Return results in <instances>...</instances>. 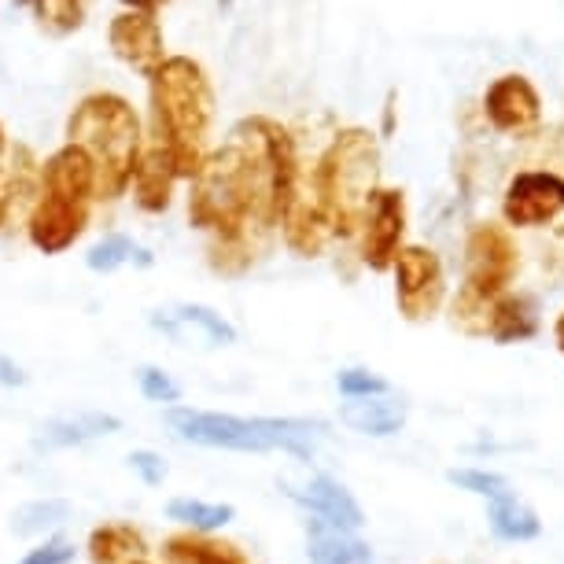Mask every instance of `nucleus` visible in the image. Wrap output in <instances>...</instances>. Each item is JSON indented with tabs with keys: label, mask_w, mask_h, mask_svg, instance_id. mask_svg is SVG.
Returning <instances> with one entry per match:
<instances>
[{
	"label": "nucleus",
	"mask_w": 564,
	"mask_h": 564,
	"mask_svg": "<svg viewBox=\"0 0 564 564\" xmlns=\"http://www.w3.org/2000/svg\"><path fill=\"white\" fill-rule=\"evenodd\" d=\"M295 137L270 115L240 119L221 148L207 152L188 193V221L210 237V270L243 276L262 259L295 196Z\"/></svg>",
	"instance_id": "obj_1"
},
{
	"label": "nucleus",
	"mask_w": 564,
	"mask_h": 564,
	"mask_svg": "<svg viewBox=\"0 0 564 564\" xmlns=\"http://www.w3.org/2000/svg\"><path fill=\"white\" fill-rule=\"evenodd\" d=\"M148 144L159 148L177 181H193L207 159L210 126H215V85L199 59L166 56L148 78Z\"/></svg>",
	"instance_id": "obj_2"
},
{
	"label": "nucleus",
	"mask_w": 564,
	"mask_h": 564,
	"mask_svg": "<svg viewBox=\"0 0 564 564\" xmlns=\"http://www.w3.org/2000/svg\"><path fill=\"white\" fill-rule=\"evenodd\" d=\"M377 177H380L377 137L369 130H358V126L336 133L333 144L325 148L322 159L311 170L300 166V188L322 210L333 240L358 237L369 196L380 188Z\"/></svg>",
	"instance_id": "obj_3"
},
{
	"label": "nucleus",
	"mask_w": 564,
	"mask_h": 564,
	"mask_svg": "<svg viewBox=\"0 0 564 564\" xmlns=\"http://www.w3.org/2000/svg\"><path fill=\"white\" fill-rule=\"evenodd\" d=\"M67 144L89 159L97 199H119L130 193L144 155L141 115L119 93H89L74 104L67 119Z\"/></svg>",
	"instance_id": "obj_4"
},
{
	"label": "nucleus",
	"mask_w": 564,
	"mask_h": 564,
	"mask_svg": "<svg viewBox=\"0 0 564 564\" xmlns=\"http://www.w3.org/2000/svg\"><path fill=\"white\" fill-rule=\"evenodd\" d=\"M97 204V177L78 148H56L37 170V196L30 204L26 237L41 254H63L89 229Z\"/></svg>",
	"instance_id": "obj_5"
},
{
	"label": "nucleus",
	"mask_w": 564,
	"mask_h": 564,
	"mask_svg": "<svg viewBox=\"0 0 564 564\" xmlns=\"http://www.w3.org/2000/svg\"><path fill=\"white\" fill-rule=\"evenodd\" d=\"M170 432L181 443L207 446V451H240V454H270L284 451L311 462L317 440L325 435L322 421L300 417H237V413H207L188 406L166 410Z\"/></svg>",
	"instance_id": "obj_6"
},
{
	"label": "nucleus",
	"mask_w": 564,
	"mask_h": 564,
	"mask_svg": "<svg viewBox=\"0 0 564 564\" xmlns=\"http://www.w3.org/2000/svg\"><path fill=\"white\" fill-rule=\"evenodd\" d=\"M520 270L517 237L498 221H476L465 237V284L454 300V325L468 336L487 333V314Z\"/></svg>",
	"instance_id": "obj_7"
},
{
	"label": "nucleus",
	"mask_w": 564,
	"mask_h": 564,
	"mask_svg": "<svg viewBox=\"0 0 564 564\" xmlns=\"http://www.w3.org/2000/svg\"><path fill=\"white\" fill-rule=\"evenodd\" d=\"M395 303L406 322H432L446 300V273L440 254L424 243H402L395 254Z\"/></svg>",
	"instance_id": "obj_8"
},
{
	"label": "nucleus",
	"mask_w": 564,
	"mask_h": 564,
	"mask_svg": "<svg viewBox=\"0 0 564 564\" xmlns=\"http://www.w3.org/2000/svg\"><path fill=\"white\" fill-rule=\"evenodd\" d=\"M506 229H546L564 218V174L557 170H520L502 196Z\"/></svg>",
	"instance_id": "obj_9"
},
{
	"label": "nucleus",
	"mask_w": 564,
	"mask_h": 564,
	"mask_svg": "<svg viewBox=\"0 0 564 564\" xmlns=\"http://www.w3.org/2000/svg\"><path fill=\"white\" fill-rule=\"evenodd\" d=\"M402 232H406V196L399 188H377L358 226V259L372 273H388L402 251Z\"/></svg>",
	"instance_id": "obj_10"
},
{
	"label": "nucleus",
	"mask_w": 564,
	"mask_h": 564,
	"mask_svg": "<svg viewBox=\"0 0 564 564\" xmlns=\"http://www.w3.org/2000/svg\"><path fill=\"white\" fill-rule=\"evenodd\" d=\"M148 325L163 333L174 347H196V350H218L237 344V328H232L218 311L204 303H174L159 306L148 314Z\"/></svg>",
	"instance_id": "obj_11"
},
{
	"label": "nucleus",
	"mask_w": 564,
	"mask_h": 564,
	"mask_svg": "<svg viewBox=\"0 0 564 564\" xmlns=\"http://www.w3.org/2000/svg\"><path fill=\"white\" fill-rule=\"evenodd\" d=\"M108 45L126 67L137 70L141 78L152 74L166 63V37L155 15L144 12H119L108 26Z\"/></svg>",
	"instance_id": "obj_12"
},
{
	"label": "nucleus",
	"mask_w": 564,
	"mask_h": 564,
	"mask_svg": "<svg viewBox=\"0 0 564 564\" xmlns=\"http://www.w3.org/2000/svg\"><path fill=\"white\" fill-rule=\"evenodd\" d=\"M484 115L498 133H528L542 119V100L524 74H502L487 85Z\"/></svg>",
	"instance_id": "obj_13"
},
{
	"label": "nucleus",
	"mask_w": 564,
	"mask_h": 564,
	"mask_svg": "<svg viewBox=\"0 0 564 564\" xmlns=\"http://www.w3.org/2000/svg\"><path fill=\"white\" fill-rule=\"evenodd\" d=\"M289 498L328 528L358 531L366 524V513H361V506L355 502V495H350L339 480H333V476H311L306 484L289 487Z\"/></svg>",
	"instance_id": "obj_14"
},
{
	"label": "nucleus",
	"mask_w": 564,
	"mask_h": 564,
	"mask_svg": "<svg viewBox=\"0 0 564 564\" xmlns=\"http://www.w3.org/2000/svg\"><path fill=\"white\" fill-rule=\"evenodd\" d=\"M406 402L388 395H369V399H347L339 406V421L347 424L350 432L358 435H372V440H388V435L402 432L406 424Z\"/></svg>",
	"instance_id": "obj_15"
},
{
	"label": "nucleus",
	"mask_w": 564,
	"mask_h": 564,
	"mask_svg": "<svg viewBox=\"0 0 564 564\" xmlns=\"http://www.w3.org/2000/svg\"><path fill=\"white\" fill-rule=\"evenodd\" d=\"M115 432H122V421L115 413H78V417H59L41 424L34 446L37 451H70V446H85Z\"/></svg>",
	"instance_id": "obj_16"
},
{
	"label": "nucleus",
	"mask_w": 564,
	"mask_h": 564,
	"mask_svg": "<svg viewBox=\"0 0 564 564\" xmlns=\"http://www.w3.org/2000/svg\"><path fill=\"white\" fill-rule=\"evenodd\" d=\"M174 185H177V174H174V166H170V159L144 141V155H141V163H137V174L130 185L137 207L148 210V215H163L170 207V199H174Z\"/></svg>",
	"instance_id": "obj_17"
},
{
	"label": "nucleus",
	"mask_w": 564,
	"mask_h": 564,
	"mask_svg": "<svg viewBox=\"0 0 564 564\" xmlns=\"http://www.w3.org/2000/svg\"><path fill=\"white\" fill-rule=\"evenodd\" d=\"M539 333V303L528 292H506L487 314V333L495 344H524Z\"/></svg>",
	"instance_id": "obj_18"
},
{
	"label": "nucleus",
	"mask_w": 564,
	"mask_h": 564,
	"mask_svg": "<svg viewBox=\"0 0 564 564\" xmlns=\"http://www.w3.org/2000/svg\"><path fill=\"white\" fill-rule=\"evenodd\" d=\"M163 564H251L237 542L196 535V531H177L163 542Z\"/></svg>",
	"instance_id": "obj_19"
},
{
	"label": "nucleus",
	"mask_w": 564,
	"mask_h": 564,
	"mask_svg": "<svg viewBox=\"0 0 564 564\" xmlns=\"http://www.w3.org/2000/svg\"><path fill=\"white\" fill-rule=\"evenodd\" d=\"M311 539H306V561L311 564H372L369 542H361L355 531L328 528L322 520H306Z\"/></svg>",
	"instance_id": "obj_20"
},
{
	"label": "nucleus",
	"mask_w": 564,
	"mask_h": 564,
	"mask_svg": "<svg viewBox=\"0 0 564 564\" xmlns=\"http://www.w3.org/2000/svg\"><path fill=\"white\" fill-rule=\"evenodd\" d=\"M85 550H89L93 564H133L148 553V542L141 531L133 524H126V520H108V524L89 531Z\"/></svg>",
	"instance_id": "obj_21"
},
{
	"label": "nucleus",
	"mask_w": 564,
	"mask_h": 564,
	"mask_svg": "<svg viewBox=\"0 0 564 564\" xmlns=\"http://www.w3.org/2000/svg\"><path fill=\"white\" fill-rule=\"evenodd\" d=\"M487 520H491V531L502 542H531V539H539V531H542V520L535 517V509L520 502L513 491L487 498Z\"/></svg>",
	"instance_id": "obj_22"
},
{
	"label": "nucleus",
	"mask_w": 564,
	"mask_h": 564,
	"mask_svg": "<svg viewBox=\"0 0 564 564\" xmlns=\"http://www.w3.org/2000/svg\"><path fill=\"white\" fill-rule=\"evenodd\" d=\"M15 8H26L34 15L41 34L48 37H70L85 23L89 0H15Z\"/></svg>",
	"instance_id": "obj_23"
},
{
	"label": "nucleus",
	"mask_w": 564,
	"mask_h": 564,
	"mask_svg": "<svg viewBox=\"0 0 564 564\" xmlns=\"http://www.w3.org/2000/svg\"><path fill=\"white\" fill-rule=\"evenodd\" d=\"M130 262L148 270V265H152V251H144L141 243L133 237H126V232H108V237L85 251V265H89L93 273H115Z\"/></svg>",
	"instance_id": "obj_24"
},
{
	"label": "nucleus",
	"mask_w": 564,
	"mask_h": 564,
	"mask_svg": "<svg viewBox=\"0 0 564 564\" xmlns=\"http://www.w3.org/2000/svg\"><path fill=\"white\" fill-rule=\"evenodd\" d=\"M70 520V502L67 498H37V502L19 506L12 513V535L19 539H41L52 535Z\"/></svg>",
	"instance_id": "obj_25"
},
{
	"label": "nucleus",
	"mask_w": 564,
	"mask_h": 564,
	"mask_svg": "<svg viewBox=\"0 0 564 564\" xmlns=\"http://www.w3.org/2000/svg\"><path fill=\"white\" fill-rule=\"evenodd\" d=\"M237 517V509L229 502H199V498H170L166 502V520L196 531V535H210V531L226 528Z\"/></svg>",
	"instance_id": "obj_26"
},
{
	"label": "nucleus",
	"mask_w": 564,
	"mask_h": 564,
	"mask_svg": "<svg viewBox=\"0 0 564 564\" xmlns=\"http://www.w3.org/2000/svg\"><path fill=\"white\" fill-rule=\"evenodd\" d=\"M446 480H451L457 491L480 495V498H495V495L509 491L506 476L487 473V468H451V473H446Z\"/></svg>",
	"instance_id": "obj_27"
},
{
	"label": "nucleus",
	"mask_w": 564,
	"mask_h": 564,
	"mask_svg": "<svg viewBox=\"0 0 564 564\" xmlns=\"http://www.w3.org/2000/svg\"><path fill=\"white\" fill-rule=\"evenodd\" d=\"M15 210V144L8 141V130L0 122V229L8 226Z\"/></svg>",
	"instance_id": "obj_28"
},
{
	"label": "nucleus",
	"mask_w": 564,
	"mask_h": 564,
	"mask_svg": "<svg viewBox=\"0 0 564 564\" xmlns=\"http://www.w3.org/2000/svg\"><path fill=\"white\" fill-rule=\"evenodd\" d=\"M137 388H141V395L148 402H163V406H174V402H181V384L159 366L137 369Z\"/></svg>",
	"instance_id": "obj_29"
},
{
	"label": "nucleus",
	"mask_w": 564,
	"mask_h": 564,
	"mask_svg": "<svg viewBox=\"0 0 564 564\" xmlns=\"http://www.w3.org/2000/svg\"><path fill=\"white\" fill-rule=\"evenodd\" d=\"M336 388L344 399H369V395H388V380L377 377L369 369H339L336 377Z\"/></svg>",
	"instance_id": "obj_30"
},
{
	"label": "nucleus",
	"mask_w": 564,
	"mask_h": 564,
	"mask_svg": "<svg viewBox=\"0 0 564 564\" xmlns=\"http://www.w3.org/2000/svg\"><path fill=\"white\" fill-rule=\"evenodd\" d=\"M130 468L148 487H163L166 484V476H170V465H166V457L163 454H155V451H133L130 454Z\"/></svg>",
	"instance_id": "obj_31"
},
{
	"label": "nucleus",
	"mask_w": 564,
	"mask_h": 564,
	"mask_svg": "<svg viewBox=\"0 0 564 564\" xmlns=\"http://www.w3.org/2000/svg\"><path fill=\"white\" fill-rule=\"evenodd\" d=\"M19 564H74V546L67 539H45L34 546Z\"/></svg>",
	"instance_id": "obj_32"
},
{
	"label": "nucleus",
	"mask_w": 564,
	"mask_h": 564,
	"mask_svg": "<svg viewBox=\"0 0 564 564\" xmlns=\"http://www.w3.org/2000/svg\"><path fill=\"white\" fill-rule=\"evenodd\" d=\"M26 384H30V372L15 358L0 355V388H26Z\"/></svg>",
	"instance_id": "obj_33"
},
{
	"label": "nucleus",
	"mask_w": 564,
	"mask_h": 564,
	"mask_svg": "<svg viewBox=\"0 0 564 564\" xmlns=\"http://www.w3.org/2000/svg\"><path fill=\"white\" fill-rule=\"evenodd\" d=\"M170 0H122L126 12H144V15H155L159 8H166Z\"/></svg>",
	"instance_id": "obj_34"
},
{
	"label": "nucleus",
	"mask_w": 564,
	"mask_h": 564,
	"mask_svg": "<svg viewBox=\"0 0 564 564\" xmlns=\"http://www.w3.org/2000/svg\"><path fill=\"white\" fill-rule=\"evenodd\" d=\"M553 339H557V350L564 355V314L557 317V322H553Z\"/></svg>",
	"instance_id": "obj_35"
},
{
	"label": "nucleus",
	"mask_w": 564,
	"mask_h": 564,
	"mask_svg": "<svg viewBox=\"0 0 564 564\" xmlns=\"http://www.w3.org/2000/svg\"><path fill=\"white\" fill-rule=\"evenodd\" d=\"M218 8H221V12H229V8H232V0H218Z\"/></svg>",
	"instance_id": "obj_36"
},
{
	"label": "nucleus",
	"mask_w": 564,
	"mask_h": 564,
	"mask_svg": "<svg viewBox=\"0 0 564 564\" xmlns=\"http://www.w3.org/2000/svg\"><path fill=\"white\" fill-rule=\"evenodd\" d=\"M133 564H155V561H148V557H141V561H133Z\"/></svg>",
	"instance_id": "obj_37"
}]
</instances>
